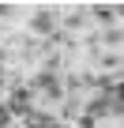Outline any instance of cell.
Segmentation results:
<instances>
[{
    "label": "cell",
    "mask_w": 124,
    "mask_h": 128,
    "mask_svg": "<svg viewBox=\"0 0 124 128\" xmlns=\"http://www.w3.org/2000/svg\"><path fill=\"white\" fill-rule=\"evenodd\" d=\"M30 30H38V34H53V30H56V19H53V12H34V19H30Z\"/></svg>",
    "instance_id": "6da1fadb"
}]
</instances>
